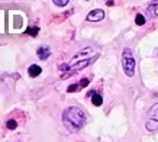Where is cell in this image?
Listing matches in <instances>:
<instances>
[{"instance_id":"6da1fadb","label":"cell","mask_w":158,"mask_h":142,"mask_svg":"<svg viewBox=\"0 0 158 142\" xmlns=\"http://www.w3.org/2000/svg\"><path fill=\"white\" fill-rule=\"evenodd\" d=\"M62 125L65 126L68 132L76 133L84 126L86 123V113L77 106H70L65 110H62L61 115Z\"/></svg>"},{"instance_id":"7a4b0ae2","label":"cell","mask_w":158,"mask_h":142,"mask_svg":"<svg viewBox=\"0 0 158 142\" xmlns=\"http://www.w3.org/2000/svg\"><path fill=\"white\" fill-rule=\"evenodd\" d=\"M135 65H136V62H135L132 49H131V48H125L123 52H122V68H123L125 76L134 77L135 76Z\"/></svg>"},{"instance_id":"3957f363","label":"cell","mask_w":158,"mask_h":142,"mask_svg":"<svg viewBox=\"0 0 158 142\" xmlns=\"http://www.w3.org/2000/svg\"><path fill=\"white\" fill-rule=\"evenodd\" d=\"M145 128L149 132L158 131V103L152 104L151 109L148 110V118H147V122H145Z\"/></svg>"},{"instance_id":"277c9868","label":"cell","mask_w":158,"mask_h":142,"mask_svg":"<svg viewBox=\"0 0 158 142\" xmlns=\"http://www.w3.org/2000/svg\"><path fill=\"white\" fill-rule=\"evenodd\" d=\"M103 18H105V12L102 9H94L87 15L86 19L89 20V22H99V20H102Z\"/></svg>"},{"instance_id":"5b68a950","label":"cell","mask_w":158,"mask_h":142,"mask_svg":"<svg viewBox=\"0 0 158 142\" xmlns=\"http://www.w3.org/2000/svg\"><path fill=\"white\" fill-rule=\"evenodd\" d=\"M36 55H38L39 60L45 61V60H48V57L51 55V49H49V47H47V45H41V47L36 49Z\"/></svg>"},{"instance_id":"8992f818","label":"cell","mask_w":158,"mask_h":142,"mask_svg":"<svg viewBox=\"0 0 158 142\" xmlns=\"http://www.w3.org/2000/svg\"><path fill=\"white\" fill-rule=\"evenodd\" d=\"M145 15H147L148 18H157L158 16V2H154V3H151V5L148 6Z\"/></svg>"},{"instance_id":"52a82bcc","label":"cell","mask_w":158,"mask_h":142,"mask_svg":"<svg viewBox=\"0 0 158 142\" xmlns=\"http://www.w3.org/2000/svg\"><path fill=\"white\" fill-rule=\"evenodd\" d=\"M41 73H42V68H41L39 65H36V64H32V65L28 68V74L32 77V78L41 76Z\"/></svg>"},{"instance_id":"ba28073f","label":"cell","mask_w":158,"mask_h":142,"mask_svg":"<svg viewBox=\"0 0 158 142\" xmlns=\"http://www.w3.org/2000/svg\"><path fill=\"white\" fill-rule=\"evenodd\" d=\"M87 96H91V97H93V99H91V103L94 104V106H102V104H103V99H102L100 94H97L94 91H90Z\"/></svg>"},{"instance_id":"9c48e42d","label":"cell","mask_w":158,"mask_h":142,"mask_svg":"<svg viewBox=\"0 0 158 142\" xmlns=\"http://www.w3.org/2000/svg\"><path fill=\"white\" fill-rule=\"evenodd\" d=\"M25 33H28V35H31V36H36L39 33V28L38 26H31V28H28L26 31H25Z\"/></svg>"},{"instance_id":"30bf717a","label":"cell","mask_w":158,"mask_h":142,"mask_svg":"<svg viewBox=\"0 0 158 142\" xmlns=\"http://www.w3.org/2000/svg\"><path fill=\"white\" fill-rule=\"evenodd\" d=\"M145 22H147V19H145V16L144 15H136V18H135V23L138 25V26H142V25L145 23Z\"/></svg>"},{"instance_id":"8fae6325","label":"cell","mask_w":158,"mask_h":142,"mask_svg":"<svg viewBox=\"0 0 158 142\" xmlns=\"http://www.w3.org/2000/svg\"><path fill=\"white\" fill-rule=\"evenodd\" d=\"M16 126H18V122H16V120H13V119H10V120H7V122H6V128L10 129V131H12V129H16Z\"/></svg>"},{"instance_id":"7c38bea8","label":"cell","mask_w":158,"mask_h":142,"mask_svg":"<svg viewBox=\"0 0 158 142\" xmlns=\"http://www.w3.org/2000/svg\"><path fill=\"white\" fill-rule=\"evenodd\" d=\"M52 3L55 6H60V7H62V6H67L68 5V0H54Z\"/></svg>"},{"instance_id":"4fadbf2b","label":"cell","mask_w":158,"mask_h":142,"mask_svg":"<svg viewBox=\"0 0 158 142\" xmlns=\"http://www.w3.org/2000/svg\"><path fill=\"white\" fill-rule=\"evenodd\" d=\"M77 90H80V84H78V83H77V84H71L67 89L68 93H73V91H77Z\"/></svg>"},{"instance_id":"5bb4252c","label":"cell","mask_w":158,"mask_h":142,"mask_svg":"<svg viewBox=\"0 0 158 142\" xmlns=\"http://www.w3.org/2000/svg\"><path fill=\"white\" fill-rule=\"evenodd\" d=\"M106 5H107V6H113L115 3H113V2H106Z\"/></svg>"}]
</instances>
